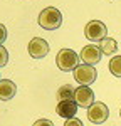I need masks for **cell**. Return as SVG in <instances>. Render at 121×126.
<instances>
[{"label":"cell","instance_id":"obj_1","mask_svg":"<svg viewBox=\"0 0 121 126\" xmlns=\"http://www.w3.org/2000/svg\"><path fill=\"white\" fill-rule=\"evenodd\" d=\"M39 25L45 30H56L62 25V15L56 7H45L39 14Z\"/></svg>","mask_w":121,"mask_h":126},{"label":"cell","instance_id":"obj_2","mask_svg":"<svg viewBox=\"0 0 121 126\" xmlns=\"http://www.w3.org/2000/svg\"><path fill=\"white\" fill-rule=\"evenodd\" d=\"M79 56L72 50V49H60L56 56V64L60 71L64 72H69V71H74V69L79 66Z\"/></svg>","mask_w":121,"mask_h":126},{"label":"cell","instance_id":"obj_3","mask_svg":"<svg viewBox=\"0 0 121 126\" xmlns=\"http://www.w3.org/2000/svg\"><path fill=\"white\" fill-rule=\"evenodd\" d=\"M84 35L91 42H103L108 35V27L101 20H91L84 27Z\"/></svg>","mask_w":121,"mask_h":126},{"label":"cell","instance_id":"obj_4","mask_svg":"<svg viewBox=\"0 0 121 126\" xmlns=\"http://www.w3.org/2000/svg\"><path fill=\"white\" fill-rule=\"evenodd\" d=\"M98 78V71L91 64H79L74 69V79L79 82L81 86H89Z\"/></svg>","mask_w":121,"mask_h":126},{"label":"cell","instance_id":"obj_5","mask_svg":"<svg viewBox=\"0 0 121 126\" xmlns=\"http://www.w3.org/2000/svg\"><path fill=\"white\" fill-rule=\"evenodd\" d=\"M109 118V109L104 103H92L89 108H88V119H89L92 125H101L104 123L106 119Z\"/></svg>","mask_w":121,"mask_h":126},{"label":"cell","instance_id":"obj_6","mask_svg":"<svg viewBox=\"0 0 121 126\" xmlns=\"http://www.w3.org/2000/svg\"><path fill=\"white\" fill-rule=\"evenodd\" d=\"M27 50H29L30 57L42 59V57H45V56L49 54V44H47V40L42 39V37H34V39L29 42Z\"/></svg>","mask_w":121,"mask_h":126},{"label":"cell","instance_id":"obj_7","mask_svg":"<svg viewBox=\"0 0 121 126\" xmlns=\"http://www.w3.org/2000/svg\"><path fill=\"white\" fill-rule=\"evenodd\" d=\"M79 57H81V61H82L84 64L94 66V64H99L101 57H103V50H101V47L91 44V46H86V47L81 50Z\"/></svg>","mask_w":121,"mask_h":126},{"label":"cell","instance_id":"obj_8","mask_svg":"<svg viewBox=\"0 0 121 126\" xmlns=\"http://www.w3.org/2000/svg\"><path fill=\"white\" fill-rule=\"evenodd\" d=\"M74 101L81 108H89L94 103V93L89 89V86H79L74 91Z\"/></svg>","mask_w":121,"mask_h":126},{"label":"cell","instance_id":"obj_9","mask_svg":"<svg viewBox=\"0 0 121 126\" xmlns=\"http://www.w3.org/2000/svg\"><path fill=\"white\" fill-rule=\"evenodd\" d=\"M56 113L59 114L60 118H74L76 113H77V103L74 99H67V101H59V104L56 108Z\"/></svg>","mask_w":121,"mask_h":126},{"label":"cell","instance_id":"obj_10","mask_svg":"<svg viewBox=\"0 0 121 126\" xmlns=\"http://www.w3.org/2000/svg\"><path fill=\"white\" fill-rule=\"evenodd\" d=\"M17 94V86L10 79H2L0 81V99L2 101H10Z\"/></svg>","mask_w":121,"mask_h":126},{"label":"cell","instance_id":"obj_11","mask_svg":"<svg viewBox=\"0 0 121 126\" xmlns=\"http://www.w3.org/2000/svg\"><path fill=\"white\" fill-rule=\"evenodd\" d=\"M101 50H103V54L104 56H113V54H116V50H118V42L114 39H104L101 42Z\"/></svg>","mask_w":121,"mask_h":126},{"label":"cell","instance_id":"obj_12","mask_svg":"<svg viewBox=\"0 0 121 126\" xmlns=\"http://www.w3.org/2000/svg\"><path fill=\"white\" fill-rule=\"evenodd\" d=\"M74 91H76V87H72L71 84H64V86H60L59 91H57V99H59V101L74 99Z\"/></svg>","mask_w":121,"mask_h":126},{"label":"cell","instance_id":"obj_13","mask_svg":"<svg viewBox=\"0 0 121 126\" xmlns=\"http://www.w3.org/2000/svg\"><path fill=\"white\" fill-rule=\"evenodd\" d=\"M109 72L114 78H121V56H114L109 61Z\"/></svg>","mask_w":121,"mask_h":126},{"label":"cell","instance_id":"obj_14","mask_svg":"<svg viewBox=\"0 0 121 126\" xmlns=\"http://www.w3.org/2000/svg\"><path fill=\"white\" fill-rule=\"evenodd\" d=\"M9 62V52L3 46H0V67H3Z\"/></svg>","mask_w":121,"mask_h":126},{"label":"cell","instance_id":"obj_15","mask_svg":"<svg viewBox=\"0 0 121 126\" xmlns=\"http://www.w3.org/2000/svg\"><path fill=\"white\" fill-rule=\"evenodd\" d=\"M64 126H84V125H82V121L77 119V118H69V119H66Z\"/></svg>","mask_w":121,"mask_h":126},{"label":"cell","instance_id":"obj_16","mask_svg":"<svg viewBox=\"0 0 121 126\" xmlns=\"http://www.w3.org/2000/svg\"><path fill=\"white\" fill-rule=\"evenodd\" d=\"M32 126H54V123L50 119H37Z\"/></svg>","mask_w":121,"mask_h":126},{"label":"cell","instance_id":"obj_17","mask_svg":"<svg viewBox=\"0 0 121 126\" xmlns=\"http://www.w3.org/2000/svg\"><path fill=\"white\" fill-rule=\"evenodd\" d=\"M5 39H7V29L3 24H0V46H2V42H5Z\"/></svg>","mask_w":121,"mask_h":126},{"label":"cell","instance_id":"obj_18","mask_svg":"<svg viewBox=\"0 0 121 126\" xmlns=\"http://www.w3.org/2000/svg\"><path fill=\"white\" fill-rule=\"evenodd\" d=\"M120 116H121V109H120Z\"/></svg>","mask_w":121,"mask_h":126},{"label":"cell","instance_id":"obj_19","mask_svg":"<svg viewBox=\"0 0 121 126\" xmlns=\"http://www.w3.org/2000/svg\"><path fill=\"white\" fill-rule=\"evenodd\" d=\"M0 81H2V79H0Z\"/></svg>","mask_w":121,"mask_h":126}]
</instances>
